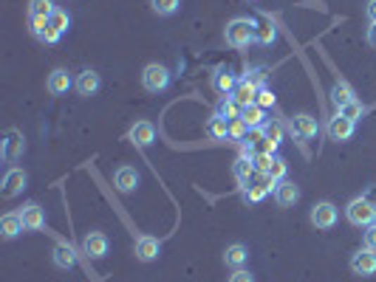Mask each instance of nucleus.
<instances>
[{"label": "nucleus", "mask_w": 376, "mask_h": 282, "mask_svg": "<svg viewBox=\"0 0 376 282\" xmlns=\"http://www.w3.org/2000/svg\"><path fill=\"white\" fill-rule=\"evenodd\" d=\"M255 32H258L255 20H249V18H235V20L227 23L224 40H227V46H232V49H249V46L255 43Z\"/></svg>", "instance_id": "obj_1"}, {"label": "nucleus", "mask_w": 376, "mask_h": 282, "mask_svg": "<svg viewBox=\"0 0 376 282\" xmlns=\"http://www.w3.org/2000/svg\"><path fill=\"white\" fill-rule=\"evenodd\" d=\"M345 217H348L351 226L368 229L370 223H376V203L368 200V198H353V200L345 206Z\"/></svg>", "instance_id": "obj_2"}, {"label": "nucleus", "mask_w": 376, "mask_h": 282, "mask_svg": "<svg viewBox=\"0 0 376 282\" xmlns=\"http://www.w3.org/2000/svg\"><path fill=\"white\" fill-rule=\"evenodd\" d=\"M170 82H173V74H170L167 65H158V63L144 65V71H142V88L147 94H164L170 88Z\"/></svg>", "instance_id": "obj_3"}, {"label": "nucleus", "mask_w": 376, "mask_h": 282, "mask_svg": "<svg viewBox=\"0 0 376 282\" xmlns=\"http://www.w3.org/2000/svg\"><path fill=\"white\" fill-rule=\"evenodd\" d=\"M308 220H311V226H314V229L328 231V229H334V226H337V220H339V209H337L331 200H320V203H314V206H311Z\"/></svg>", "instance_id": "obj_4"}, {"label": "nucleus", "mask_w": 376, "mask_h": 282, "mask_svg": "<svg viewBox=\"0 0 376 282\" xmlns=\"http://www.w3.org/2000/svg\"><path fill=\"white\" fill-rule=\"evenodd\" d=\"M29 186V175H26V169H20V167H12L6 175H4V198L6 200H15L18 195H23V189Z\"/></svg>", "instance_id": "obj_5"}, {"label": "nucleus", "mask_w": 376, "mask_h": 282, "mask_svg": "<svg viewBox=\"0 0 376 282\" xmlns=\"http://www.w3.org/2000/svg\"><path fill=\"white\" fill-rule=\"evenodd\" d=\"M325 130H328V139L339 144V141H348V139L353 136L356 122H351V119H348V116H342V113H334V116L328 119V127H325Z\"/></svg>", "instance_id": "obj_6"}, {"label": "nucleus", "mask_w": 376, "mask_h": 282, "mask_svg": "<svg viewBox=\"0 0 376 282\" xmlns=\"http://www.w3.org/2000/svg\"><path fill=\"white\" fill-rule=\"evenodd\" d=\"M133 254H136L139 262H153L161 254V240L158 237H150V234H142L133 243Z\"/></svg>", "instance_id": "obj_7"}, {"label": "nucleus", "mask_w": 376, "mask_h": 282, "mask_svg": "<svg viewBox=\"0 0 376 282\" xmlns=\"http://www.w3.org/2000/svg\"><path fill=\"white\" fill-rule=\"evenodd\" d=\"M351 271L356 276H373L376 274V251L373 248H359L351 254Z\"/></svg>", "instance_id": "obj_8"}, {"label": "nucleus", "mask_w": 376, "mask_h": 282, "mask_svg": "<svg viewBox=\"0 0 376 282\" xmlns=\"http://www.w3.org/2000/svg\"><path fill=\"white\" fill-rule=\"evenodd\" d=\"M127 141H130L133 147H139V150L150 147V144L156 141V127H153V122H147V119L136 122V124L127 130Z\"/></svg>", "instance_id": "obj_9"}, {"label": "nucleus", "mask_w": 376, "mask_h": 282, "mask_svg": "<svg viewBox=\"0 0 376 282\" xmlns=\"http://www.w3.org/2000/svg\"><path fill=\"white\" fill-rule=\"evenodd\" d=\"M82 251L91 257V259H102L108 251H111V240L102 234V231H88L82 237Z\"/></svg>", "instance_id": "obj_10"}, {"label": "nucleus", "mask_w": 376, "mask_h": 282, "mask_svg": "<svg viewBox=\"0 0 376 282\" xmlns=\"http://www.w3.org/2000/svg\"><path fill=\"white\" fill-rule=\"evenodd\" d=\"M71 88H74V79H71V74L65 68H54L49 74V79H46V91L51 96H65Z\"/></svg>", "instance_id": "obj_11"}, {"label": "nucleus", "mask_w": 376, "mask_h": 282, "mask_svg": "<svg viewBox=\"0 0 376 282\" xmlns=\"http://www.w3.org/2000/svg\"><path fill=\"white\" fill-rule=\"evenodd\" d=\"M238 82H241V79H238L227 65H218L215 74H213V91L221 94V96H232V91L238 88Z\"/></svg>", "instance_id": "obj_12"}, {"label": "nucleus", "mask_w": 376, "mask_h": 282, "mask_svg": "<svg viewBox=\"0 0 376 282\" xmlns=\"http://www.w3.org/2000/svg\"><path fill=\"white\" fill-rule=\"evenodd\" d=\"M99 88H102V77L94 71V68H88V71H82L77 79H74V91L80 94V96H94V94H99Z\"/></svg>", "instance_id": "obj_13"}, {"label": "nucleus", "mask_w": 376, "mask_h": 282, "mask_svg": "<svg viewBox=\"0 0 376 282\" xmlns=\"http://www.w3.org/2000/svg\"><path fill=\"white\" fill-rule=\"evenodd\" d=\"M139 181H142V175H139L136 167H119V169L113 172V186H116L122 195L133 192V189L139 186Z\"/></svg>", "instance_id": "obj_14"}, {"label": "nucleus", "mask_w": 376, "mask_h": 282, "mask_svg": "<svg viewBox=\"0 0 376 282\" xmlns=\"http://www.w3.org/2000/svg\"><path fill=\"white\" fill-rule=\"evenodd\" d=\"M272 192H275L277 206H294V203L300 200V186L292 184V181H277Z\"/></svg>", "instance_id": "obj_15"}, {"label": "nucleus", "mask_w": 376, "mask_h": 282, "mask_svg": "<svg viewBox=\"0 0 376 282\" xmlns=\"http://www.w3.org/2000/svg\"><path fill=\"white\" fill-rule=\"evenodd\" d=\"M20 217H23V226H26L29 231H40V229L46 226V212H43L40 203H26V206L20 209Z\"/></svg>", "instance_id": "obj_16"}, {"label": "nucleus", "mask_w": 376, "mask_h": 282, "mask_svg": "<svg viewBox=\"0 0 376 282\" xmlns=\"http://www.w3.org/2000/svg\"><path fill=\"white\" fill-rule=\"evenodd\" d=\"M23 217L20 212H6L4 217H0V234H4V240H15L23 234Z\"/></svg>", "instance_id": "obj_17"}, {"label": "nucleus", "mask_w": 376, "mask_h": 282, "mask_svg": "<svg viewBox=\"0 0 376 282\" xmlns=\"http://www.w3.org/2000/svg\"><path fill=\"white\" fill-rule=\"evenodd\" d=\"M246 259H249V251H246L244 243H232V245H227V251H224V262H227V268L238 271V268L246 265Z\"/></svg>", "instance_id": "obj_18"}, {"label": "nucleus", "mask_w": 376, "mask_h": 282, "mask_svg": "<svg viewBox=\"0 0 376 282\" xmlns=\"http://www.w3.org/2000/svg\"><path fill=\"white\" fill-rule=\"evenodd\" d=\"M294 136H300V139H314L317 136V119L311 116V113H297L294 116Z\"/></svg>", "instance_id": "obj_19"}, {"label": "nucleus", "mask_w": 376, "mask_h": 282, "mask_svg": "<svg viewBox=\"0 0 376 282\" xmlns=\"http://www.w3.org/2000/svg\"><path fill=\"white\" fill-rule=\"evenodd\" d=\"M26 144H23V136L18 130H9L6 133V141H4V161H15L18 155H23Z\"/></svg>", "instance_id": "obj_20"}, {"label": "nucleus", "mask_w": 376, "mask_h": 282, "mask_svg": "<svg viewBox=\"0 0 376 282\" xmlns=\"http://www.w3.org/2000/svg\"><path fill=\"white\" fill-rule=\"evenodd\" d=\"M232 99H235L241 108H249V105H255V102H258V88H255L252 82L241 79V82H238V88L232 91Z\"/></svg>", "instance_id": "obj_21"}, {"label": "nucleus", "mask_w": 376, "mask_h": 282, "mask_svg": "<svg viewBox=\"0 0 376 282\" xmlns=\"http://www.w3.org/2000/svg\"><path fill=\"white\" fill-rule=\"evenodd\" d=\"M51 259H54V265L57 268H63V271H68V268H74L77 265V251L71 248V245H54V251H51Z\"/></svg>", "instance_id": "obj_22"}, {"label": "nucleus", "mask_w": 376, "mask_h": 282, "mask_svg": "<svg viewBox=\"0 0 376 282\" xmlns=\"http://www.w3.org/2000/svg\"><path fill=\"white\" fill-rule=\"evenodd\" d=\"M351 99H356L353 88H351L345 79H337V82H334V88H331V102H334V108L339 110V108H342V105H348Z\"/></svg>", "instance_id": "obj_23"}, {"label": "nucleus", "mask_w": 376, "mask_h": 282, "mask_svg": "<svg viewBox=\"0 0 376 282\" xmlns=\"http://www.w3.org/2000/svg\"><path fill=\"white\" fill-rule=\"evenodd\" d=\"M241 119L246 122L249 130H261V127L266 124V113H263L261 105H249V108H244V110H241Z\"/></svg>", "instance_id": "obj_24"}, {"label": "nucleus", "mask_w": 376, "mask_h": 282, "mask_svg": "<svg viewBox=\"0 0 376 282\" xmlns=\"http://www.w3.org/2000/svg\"><path fill=\"white\" fill-rule=\"evenodd\" d=\"M207 136L210 139H215V141H224V139H230V122L227 119H221L218 113L207 122Z\"/></svg>", "instance_id": "obj_25"}, {"label": "nucleus", "mask_w": 376, "mask_h": 282, "mask_svg": "<svg viewBox=\"0 0 376 282\" xmlns=\"http://www.w3.org/2000/svg\"><path fill=\"white\" fill-rule=\"evenodd\" d=\"M232 172H235V178H238V184H244V186H249V178L258 172L255 169V164H252V158H238L235 164H232Z\"/></svg>", "instance_id": "obj_26"}, {"label": "nucleus", "mask_w": 376, "mask_h": 282, "mask_svg": "<svg viewBox=\"0 0 376 282\" xmlns=\"http://www.w3.org/2000/svg\"><path fill=\"white\" fill-rule=\"evenodd\" d=\"M269 189H275V181H269V175H263L261 184H252V186L244 192V200H246V203H258Z\"/></svg>", "instance_id": "obj_27"}, {"label": "nucleus", "mask_w": 376, "mask_h": 282, "mask_svg": "<svg viewBox=\"0 0 376 282\" xmlns=\"http://www.w3.org/2000/svg\"><path fill=\"white\" fill-rule=\"evenodd\" d=\"M241 105L232 99V96H224L221 102H218V108H215V113L221 116V119H227V122H232V119H241Z\"/></svg>", "instance_id": "obj_28"}, {"label": "nucleus", "mask_w": 376, "mask_h": 282, "mask_svg": "<svg viewBox=\"0 0 376 282\" xmlns=\"http://www.w3.org/2000/svg\"><path fill=\"white\" fill-rule=\"evenodd\" d=\"M150 9L158 18H173L181 9V0H150Z\"/></svg>", "instance_id": "obj_29"}, {"label": "nucleus", "mask_w": 376, "mask_h": 282, "mask_svg": "<svg viewBox=\"0 0 376 282\" xmlns=\"http://www.w3.org/2000/svg\"><path fill=\"white\" fill-rule=\"evenodd\" d=\"M54 9V0H29V18H51Z\"/></svg>", "instance_id": "obj_30"}, {"label": "nucleus", "mask_w": 376, "mask_h": 282, "mask_svg": "<svg viewBox=\"0 0 376 282\" xmlns=\"http://www.w3.org/2000/svg\"><path fill=\"white\" fill-rule=\"evenodd\" d=\"M261 130H263V136H266L269 141H275V144H280L283 136H286V130H283V124H280L277 119H266V124H263Z\"/></svg>", "instance_id": "obj_31"}, {"label": "nucleus", "mask_w": 376, "mask_h": 282, "mask_svg": "<svg viewBox=\"0 0 376 282\" xmlns=\"http://www.w3.org/2000/svg\"><path fill=\"white\" fill-rule=\"evenodd\" d=\"M49 23H51V26H54L60 34H65V32L71 29V15H68L65 9H60V6H57V9H54V15L49 18Z\"/></svg>", "instance_id": "obj_32"}, {"label": "nucleus", "mask_w": 376, "mask_h": 282, "mask_svg": "<svg viewBox=\"0 0 376 282\" xmlns=\"http://www.w3.org/2000/svg\"><path fill=\"white\" fill-rule=\"evenodd\" d=\"M286 172H289V164H286V158H280V155H275L272 158V167H269V181H286Z\"/></svg>", "instance_id": "obj_33"}, {"label": "nucleus", "mask_w": 376, "mask_h": 282, "mask_svg": "<svg viewBox=\"0 0 376 282\" xmlns=\"http://www.w3.org/2000/svg\"><path fill=\"white\" fill-rule=\"evenodd\" d=\"M337 113H342V116H348L351 122H356V119H362V116H365V105H362L359 99H351V102H348V105H342Z\"/></svg>", "instance_id": "obj_34"}, {"label": "nucleus", "mask_w": 376, "mask_h": 282, "mask_svg": "<svg viewBox=\"0 0 376 282\" xmlns=\"http://www.w3.org/2000/svg\"><path fill=\"white\" fill-rule=\"evenodd\" d=\"M275 40H277V32H275L272 26H258V32H255V43L269 46V43H275Z\"/></svg>", "instance_id": "obj_35"}, {"label": "nucleus", "mask_w": 376, "mask_h": 282, "mask_svg": "<svg viewBox=\"0 0 376 282\" xmlns=\"http://www.w3.org/2000/svg\"><path fill=\"white\" fill-rule=\"evenodd\" d=\"M246 133H249V127H246L244 119H232V122H230V139L241 141V139H246Z\"/></svg>", "instance_id": "obj_36"}, {"label": "nucleus", "mask_w": 376, "mask_h": 282, "mask_svg": "<svg viewBox=\"0 0 376 282\" xmlns=\"http://www.w3.org/2000/svg\"><path fill=\"white\" fill-rule=\"evenodd\" d=\"M244 79H246V82H252V85L261 91V88H266V68H252Z\"/></svg>", "instance_id": "obj_37"}, {"label": "nucleus", "mask_w": 376, "mask_h": 282, "mask_svg": "<svg viewBox=\"0 0 376 282\" xmlns=\"http://www.w3.org/2000/svg\"><path fill=\"white\" fill-rule=\"evenodd\" d=\"M275 102H277V99H275V94H272L269 88H261V91H258V102H255V105H261L263 110H269V108H275Z\"/></svg>", "instance_id": "obj_38"}, {"label": "nucleus", "mask_w": 376, "mask_h": 282, "mask_svg": "<svg viewBox=\"0 0 376 282\" xmlns=\"http://www.w3.org/2000/svg\"><path fill=\"white\" fill-rule=\"evenodd\" d=\"M272 158H275V155H255V158H252V164H255V169H258L261 175H266V172H269V167H272Z\"/></svg>", "instance_id": "obj_39"}, {"label": "nucleus", "mask_w": 376, "mask_h": 282, "mask_svg": "<svg viewBox=\"0 0 376 282\" xmlns=\"http://www.w3.org/2000/svg\"><path fill=\"white\" fill-rule=\"evenodd\" d=\"M362 240H365V248H373V251H376V223H370V226L362 231Z\"/></svg>", "instance_id": "obj_40"}, {"label": "nucleus", "mask_w": 376, "mask_h": 282, "mask_svg": "<svg viewBox=\"0 0 376 282\" xmlns=\"http://www.w3.org/2000/svg\"><path fill=\"white\" fill-rule=\"evenodd\" d=\"M227 282H255V276H252L246 268H238V271H232V276H230Z\"/></svg>", "instance_id": "obj_41"}, {"label": "nucleus", "mask_w": 376, "mask_h": 282, "mask_svg": "<svg viewBox=\"0 0 376 282\" xmlns=\"http://www.w3.org/2000/svg\"><path fill=\"white\" fill-rule=\"evenodd\" d=\"M365 40H368V46H373V49H376V23H370V26H368Z\"/></svg>", "instance_id": "obj_42"}, {"label": "nucleus", "mask_w": 376, "mask_h": 282, "mask_svg": "<svg viewBox=\"0 0 376 282\" xmlns=\"http://www.w3.org/2000/svg\"><path fill=\"white\" fill-rule=\"evenodd\" d=\"M365 15H368V20H370V23H376V0H368Z\"/></svg>", "instance_id": "obj_43"}]
</instances>
